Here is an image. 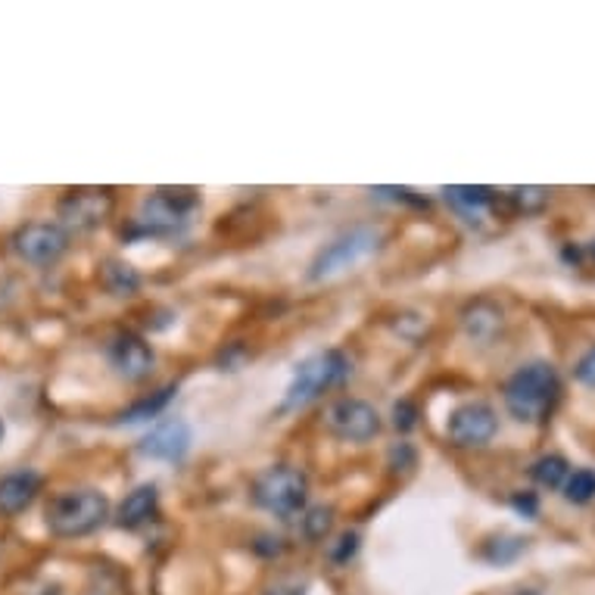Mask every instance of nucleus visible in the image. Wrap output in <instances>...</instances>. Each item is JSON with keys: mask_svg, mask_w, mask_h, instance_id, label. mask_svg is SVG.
Listing matches in <instances>:
<instances>
[{"mask_svg": "<svg viewBox=\"0 0 595 595\" xmlns=\"http://www.w3.org/2000/svg\"><path fill=\"white\" fill-rule=\"evenodd\" d=\"M561 393V380L558 372L549 362H530L521 365L514 375L506 380V409L524 424H539L551 415L555 402Z\"/></svg>", "mask_w": 595, "mask_h": 595, "instance_id": "obj_1", "label": "nucleus"}, {"mask_svg": "<svg viewBox=\"0 0 595 595\" xmlns=\"http://www.w3.org/2000/svg\"><path fill=\"white\" fill-rule=\"evenodd\" d=\"M110 514V502L104 493L97 489H69L60 493L57 499H50L47 506V527L53 536L75 539V536H88L100 527Z\"/></svg>", "mask_w": 595, "mask_h": 595, "instance_id": "obj_2", "label": "nucleus"}, {"mask_svg": "<svg viewBox=\"0 0 595 595\" xmlns=\"http://www.w3.org/2000/svg\"><path fill=\"white\" fill-rule=\"evenodd\" d=\"M347 372H350V362H347L343 353H337V350L315 353L293 372V380L287 387L284 409L309 405L312 399H318L325 390H331L333 384H340L347 377Z\"/></svg>", "mask_w": 595, "mask_h": 595, "instance_id": "obj_3", "label": "nucleus"}, {"mask_svg": "<svg viewBox=\"0 0 595 595\" xmlns=\"http://www.w3.org/2000/svg\"><path fill=\"white\" fill-rule=\"evenodd\" d=\"M306 474L290 467V464H278V467H268L265 474L256 477L253 484V499L265 508V511H275V514H293L300 511L306 502Z\"/></svg>", "mask_w": 595, "mask_h": 595, "instance_id": "obj_4", "label": "nucleus"}, {"mask_svg": "<svg viewBox=\"0 0 595 595\" xmlns=\"http://www.w3.org/2000/svg\"><path fill=\"white\" fill-rule=\"evenodd\" d=\"M377 241H380V234H377L375 228H355L350 234L337 238V241L328 243V246L315 256V263H312L309 268V278L312 281H325V278H333L337 271L362 263L368 253H375Z\"/></svg>", "mask_w": 595, "mask_h": 595, "instance_id": "obj_5", "label": "nucleus"}, {"mask_svg": "<svg viewBox=\"0 0 595 595\" xmlns=\"http://www.w3.org/2000/svg\"><path fill=\"white\" fill-rule=\"evenodd\" d=\"M66 231L60 224H50V221H32L13 234V250L20 253V259L32 265L57 263L66 253Z\"/></svg>", "mask_w": 595, "mask_h": 595, "instance_id": "obj_6", "label": "nucleus"}, {"mask_svg": "<svg viewBox=\"0 0 595 595\" xmlns=\"http://www.w3.org/2000/svg\"><path fill=\"white\" fill-rule=\"evenodd\" d=\"M328 427L340 440L368 442L380 430V415L375 405L362 399H340L328 409Z\"/></svg>", "mask_w": 595, "mask_h": 595, "instance_id": "obj_7", "label": "nucleus"}, {"mask_svg": "<svg viewBox=\"0 0 595 595\" xmlns=\"http://www.w3.org/2000/svg\"><path fill=\"white\" fill-rule=\"evenodd\" d=\"M499 430V418L486 402H464L462 409L452 412L449 418V442L456 446H486Z\"/></svg>", "mask_w": 595, "mask_h": 595, "instance_id": "obj_8", "label": "nucleus"}, {"mask_svg": "<svg viewBox=\"0 0 595 595\" xmlns=\"http://www.w3.org/2000/svg\"><path fill=\"white\" fill-rule=\"evenodd\" d=\"M197 197L191 191H159L150 199H144L141 206V224L154 234H166L175 231L181 221L187 219V212L194 209Z\"/></svg>", "mask_w": 595, "mask_h": 595, "instance_id": "obj_9", "label": "nucleus"}, {"mask_svg": "<svg viewBox=\"0 0 595 595\" xmlns=\"http://www.w3.org/2000/svg\"><path fill=\"white\" fill-rule=\"evenodd\" d=\"M112 212V194L110 191H72L63 203H60V219L66 228L75 231H90L97 224L110 219Z\"/></svg>", "mask_w": 595, "mask_h": 595, "instance_id": "obj_10", "label": "nucleus"}, {"mask_svg": "<svg viewBox=\"0 0 595 595\" xmlns=\"http://www.w3.org/2000/svg\"><path fill=\"white\" fill-rule=\"evenodd\" d=\"M191 449V427L184 421L169 418L156 424L154 430L141 440V452L159 462H178Z\"/></svg>", "mask_w": 595, "mask_h": 595, "instance_id": "obj_11", "label": "nucleus"}, {"mask_svg": "<svg viewBox=\"0 0 595 595\" xmlns=\"http://www.w3.org/2000/svg\"><path fill=\"white\" fill-rule=\"evenodd\" d=\"M110 362L112 368L129 380H141V377L150 375L154 368V350L134 337V333H125V337H116L110 347Z\"/></svg>", "mask_w": 595, "mask_h": 595, "instance_id": "obj_12", "label": "nucleus"}, {"mask_svg": "<svg viewBox=\"0 0 595 595\" xmlns=\"http://www.w3.org/2000/svg\"><path fill=\"white\" fill-rule=\"evenodd\" d=\"M38 489H41V477L35 471H16V474L0 477V511L20 514L23 508L32 506Z\"/></svg>", "mask_w": 595, "mask_h": 595, "instance_id": "obj_13", "label": "nucleus"}, {"mask_svg": "<svg viewBox=\"0 0 595 595\" xmlns=\"http://www.w3.org/2000/svg\"><path fill=\"white\" fill-rule=\"evenodd\" d=\"M446 199L462 212L467 221H481L489 216V209H493V191H486V187H446Z\"/></svg>", "mask_w": 595, "mask_h": 595, "instance_id": "obj_14", "label": "nucleus"}, {"mask_svg": "<svg viewBox=\"0 0 595 595\" xmlns=\"http://www.w3.org/2000/svg\"><path fill=\"white\" fill-rule=\"evenodd\" d=\"M462 321L474 340H493L496 333L502 331V309L486 303V300H477L474 306L464 309Z\"/></svg>", "mask_w": 595, "mask_h": 595, "instance_id": "obj_15", "label": "nucleus"}, {"mask_svg": "<svg viewBox=\"0 0 595 595\" xmlns=\"http://www.w3.org/2000/svg\"><path fill=\"white\" fill-rule=\"evenodd\" d=\"M154 511L156 486L150 484L137 486L134 493H129V499L122 502V508H119V524H122V527H137V524H144Z\"/></svg>", "mask_w": 595, "mask_h": 595, "instance_id": "obj_16", "label": "nucleus"}, {"mask_svg": "<svg viewBox=\"0 0 595 595\" xmlns=\"http://www.w3.org/2000/svg\"><path fill=\"white\" fill-rule=\"evenodd\" d=\"M530 474H533L536 484L546 486V489H561V486L568 484V477H571V464L564 462L561 456H543L539 462L530 467Z\"/></svg>", "mask_w": 595, "mask_h": 595, "instance_id": "obj_17", "label": "nucleus"}, {"mask_svg": "<svg viewBox=\"0 0 595 595\" xmlns=\"http://www.w3.org/2000/svg\"><path fill=\"white\" fill-rule=\"evenodd\" d=\"M172 397H175V387H162V390H156L154 397H144L141 402H134L129 412H122V421H125V424H137V421L156 418V415L169 405V399Z\"/></svg>", "mask_w": 595, "mask_h": 595, "instance_id": "obj_18", "label": "nucleus"}, {"mask_svg": "<svg viewBox=\"0 0 595 595\" xmlns=\"http://www.w3.org/2000/svg\"><path fill=\"white\" fill-rule=\"evenodd\" d=\"M564 489V499L568 502H576V506H586L595 499V471L593 467H576L571 471L568 484L561 486Z\"/></svg>", "mask_w": 595, "mask_h": 595, "instance_id": "obj_19", "label": "nucleus"}, {"mask_svg": "<svg viewBox=\"0 0 595 595\" xmlns=\"http://www.w3.org/2000/svg\"><path fill=\"white\" fill-rule=\"evenodd\" d=\"M524 549H527V539H521V536H496L493 543H486L484 558L493 564H506V561H514Z\"/></svg>", "mask_w": 595, "mask_h": 595, "instance_id": "obj_20", "label": "nucleus"}, {"mask_svg": "<svg viewBox=\"0 0 595 595\" xmlns=\"http://www.w3.org/2000/svg\"><path fill=\"white\" fill-rule=\"evenodd\" d=\"M104 281H107V287H110L116 296H125V293H132L134 287H137V275H134L129 265L110 263L107 265V275H104Z\"/></svg>", "mask_w": 595, "mask_h": 595, "instance_id": "obj_21", "label": "nucleus"}, {"mask_svg": "<svg viewBox=\"0 0 595 595\" xmlns=\"http://www.w3.org/2000/svg\"><path fill=\"white\" fill-rule=\"evenodd\" d=\"M511 199L518 203V209H539L543 203H546V191L543 187H518V191H511Z\"/></svg>", "mask_w": 595, "mask_h": 595, "instance_id": "obj_22", "label": "nucleus"}, {"mask_svg": "<svg viewBox=\"0 0 595 595\" xmlns=\"http://www.w3.org/2000/svg\"><path fill=\"white\" fill-rule=\"evenodd\" d=\"M573 377H576L580 384H586V387H593L595 390V347H590L586 353L580 355V362H576V368H573Z\"/></svg>", "mask_w": 595, "mask_h": 595, "instance_id": "obj_23", "label": "nucleus"}, {"mask_svg": "<svg viewBox=\"0 0 595 595\" xmlns=\"http://www.w3.org/2000/svg\"><path fill=\"white\" fill-rule=\"evenodd\" d=\"M328 524H331V511L328 508H315L309 518H306V533L309 536H325Z\"/></svg>", "mask_w": 595, "mask_h": 595, "instance_id": "obj_24", "label": "nucleus"}, {"mask_svg": "<svg viewBox=\"0 0 595 595\" xmlns=\"http://www.w3.org/2000/svg\"><path fill=\"white\" fill-rule=\"evenodd\" d=\"M337 543H340V546L331 551V558L337 561V564H343V561H347V558L355 551V543H359V539H355V533H347V536H340Z\"/></svg>", "mask_w": 595, "mask_h": 595, "instance_id": "obj_25", "label": "nucleus"}, {"mask_svg": "<svg viewBox=\"0 0 595 595\" xmlns=\"http://www.w3.org/2000/svg\"><path fill=\"white\" fill-rule=\"evenodd\" d=\"M268 595H306V593H303V586H300V583H281V586H275Z\"/></svg>", "mask_w": 595, "mask_h": 595, "instance_id": "obj_26", "label": "nucleus"}, {"mask_svg": "<svg viewBox=\"0 0 595 595\" xmlns=\"http://www.w3.org/2000/svg\"><path fill=\"white\" fill-rule=\"evenodd\" d=\"M514 506L521 508V511H524V508H527L530 514H533V511H536V502H533V499H530V496H527V499H514Z\"/></svg>", "mask_w": 595, "mask_h": 595, "instance_id": "obj_27", "label": "nucleus"}, {"mask_svg": "<svg viewBox=\"0 0 595 595\" xmlns=\"http://www.w3.org/2000/svg\"><path fill=\"white\" fill-rule=\"evenodd\" d=\"M586 253H590V256H593V259H595V241L590 243V246H586Z\"/></svg>", "mask_w": 595, "mask_h": 595, "instance_id": "obj_28", "label": "nucleus"}, {"mask_svg": "<svg viewBox=\"0 0 595 595\" xmlns=\"http://www.w3.org/2000/svg\"><path fill=\"white\" fill-rule=\"evenodd\" d=\"M0 440H3V421H0Z\"/></svg>", "mask_w": 595, "mask_h": 595, "instance_id": "obj_29", "label": "nucleus"}, {"mask_svg": "<svg viewBox=\"0 0 595 595\" xmlns=\"http://www.w3.org/2000/svg\"><path fill=\"white\" fill-rule=\"evenodd\" d=\"M518 595H536V593H518Z\"/></svg>", "mask_w": 595, "mask_h": 595, "instance_id": "obj_30", "label": "nucleus"}]
</instances>
